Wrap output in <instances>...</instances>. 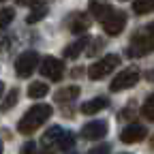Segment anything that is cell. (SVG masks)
I'll use <instances>...</instances> for the list:
<instances>
[{"label":"cell","instance_id":"ffe728a7","mask_svg":"<svg viewBox=\"0 0 154 154\" xmlns=\"http://www.w3.org/2000/svg\"><path fill=\"white\" fill-rule=\"evenodd\" d=\"M75 146V137H73V133H62V137L58 139V148H60L62 152L71 150Z\"/></svg>","mask_w":154,"mask_h":154},{"label":"cell","instance_id":"ba28073f","mask_svg":"<svg viewBox=\"0 0 154 154\" xmlns=\"http://www.w3.org/2000/svg\"><path fill=\"white\" fill-rule=\"evenodd\" d=\"M146 135H148L146 126H141V124H131V126H126V128L120 133V141H122V143H137V141H143V139H146Z\"/></svg>","mask_w":154,"mask_h":154},{"label":"cell","instance_id":"2e32d148","mask_svg":"<svg viewBox=\"0 0 154 154\" xmlns=\"http://www.w3.org/2000/svg\"><path fill=\"white\" fill-rule=\"evenodd\" d=\"M17 99H19V90H17V88L9 90V94L5 96L2 105H0V111H9V109H13V107H15V103H17Z\"/></svg>","mask_w":154,"mask_h":154},{"label":"cell","instance_id":"7402d4cb","mask_svg":"<svg viewBox=\"0 0 154 154\" xmlns=\"http://www.w3.org/2000/svg\"><path fill=\"white\" fill-rule=\"evenodd\" d=\"M13 17H15L13 9H0V28H7L13 22Z\"/></svg>","mask_w":154,"mask_h":154},{"label":"cell","instance_id":"ac0fdd59","mask_svg":"<svg viewBox=\"0 0 154 154\" xmlns=\"http://www.w3.org/2000/svg\"><path fill=\"white\" fill-rule=\"evenodd\" d=\"M45 15H47V7H45V5H38V7H34V9H32V13L26 17V22H28V24L41 22V19H43Z\"/></svg>","mask_w":154,"mask_h":154},{"label":"cell","instance_id":"52a82bcc","mask_svg":"<svg viewBox=\"0 0 154 154\" xmlns=\"http://www.w3.org/2000/svg\"><path fill=\"white\" fill-rule=\"evenodd\" d=\"M41 73L47 77V79H51V82H60L62 75H64V66H62V62L58 60V58L47 56L41 62Z\"/></svg>","mask_w":154,"mask_h":154},{"label":"cell","instance_id":"30bf717a","mask_svg":"<svg viewBox=\"0 0 154 154\" xmlns=\"http://www.w3.org/2000/svg\"><path fill=\"white\" fill-rule=\"evenodd\" d=\"M107 105H109V101L105 99V96H94L92 101H86V103L82 105V113H86V116H94V113L103 111Z\"/></svg>","mask_w":154,"mask_h":154},{"label":"cell","instance_id":"7a4b0ae2","mask_svg":"<svg viewBox=\"0 0 154 154\" xmlns=\"http://www.w3.org/2000/svg\"><path fill=\"white\" fill-rule=\"evenodd\" d=\"M150 51H154V22L148 24L146 28H141L131 38V45H128V56H133V58L148 56Z\"/></svg>","mask_w":154,"mask_h":154},{"label":"cell","instance_id":"8992f818","mask_svg":"<svg viewBox=\"0 0 154 154\" xmlns=\"http://www.w3.org/2000/svg\"><path fill=\"white\" fill-rule=\"evenodd\" d=\"M101 24H103V28H105V32H107L109 36H118V34L124 30V26H126V13H122V11H111Z\"/></svg>","mask_w":154,"mask_h":154},{"label":"cell","instance_id":"5bb4252c","mask_svg":"<svg viewBox=\"0 0 154 154\" xmlns=\"http://www.w3.org/2000/svg\"><path fill=\"white\" fill-rule=\"evenodd\" d=\"M88 26H90V19H88L86 15H75V17L71 19V24H69L71 32H84Z\"/></svg>","mask_w":154,"mask_h":154},{"label":"cell","instance_id":"83f0119b","mask_svg":"<svg viewBox=\"0 0 154 154\" xmlns=\"http://www.w3.org/2000/svg\"><path fill=\"white\" fill-rule=\"evenodd\" d=\"M2 90H5V86H2V82H0V94H2Z\"/></svg>","mask_w":154,"mask_h":154},{"label":"cell","instance_id":"4fadbf2b","mask_svg":"<svg viewBox=\"0 0 154 154\" xmlns=\"http://www.w3.org/2000/svg\"><path fill=\"white\" fill-rule=\"evenodd\" d=\"M47 92H49V88L43 82H34V84L28 86V96H30V99H43Z\"/></svg>","mask_w":154,"mask_h":154},{"label":"cell","instance_id":"9a60e30c","mask_svg":"<svg viewBox=\"0 0 154 154\" xmlns=\"http://www.w3.org/2000/svg\"><path fill=\"white\" fill-rule=\"evenodd\" d=\"M133 11L137 15H146L154 11V0H135L133 2Z\"/></svg>","mask_w":154,"mask_h":154},{"label":"cell","instance_id":"d6986e66","mask_svg":"<svg viewBox=\"0 0 154 154\" xmlns=\"http://www.w3.org/2000/svg\"><path fill=\"white\" fill-rule=\"evenodd\" d=\"M113 9L109 7V5H99V2H92V13L96 15V19H99V22H103V19L111 13Z\"/></svg>","mask_w":154,"mask_h":154},{"label":"cell","instance_id":"d4e9b609","mask_svg":"<svg viewBox=\"0 0 154 154\" xmlns=\"http://www.w3.org/2000/svg\"><path fill=\"white\" fill-rule=\"evenodd\" d=\"M101 45H103V41H101V38H96V41L92 43V47L88 49V56H94L96 51H99V49H101Z\"/></svg>","mask_w":154,"mask_h":154},{"label":"cell","instance_id":"603a6c76","mask_svg":"<svg viewBox=\"0 0 154 154\" xmlns=\"http://www.w3.org/2000/svg\"><path fill=\"white\" fill-rule=\"evenodd\" d=\"M19 154H36V143L34 141H26L19 150Z\"/></svg>","mask_w":154,"mask_h":154},{"label":"cell","instance_id":"3957f363","mask_svg":"<svg viewBox=\"0 0 154 154\" xmlns=\"http://www.w3.org/2000/svg\"><path fill=\"white\" fill-rule=\"evenodd\" d=\"M116 66H120V56L109 54V56L103 58V60L94 62V64L88 69V77H90V79H103V77H107Z\"/></svg>","mask_w":154,"mask_h":154},{"label":"cell","instance_id":"cb8c5ba5","mask_svg":"<svg viewBox=\"0 0 154 154\" xmlns=\"http://www.w3.org/2000/svg\"><path fill=\"white\" fill-rule=\"evenodd\" d=\"M109 143H101V146H96V148H92L88 154H109Z\"/></svg>","mask_w":154,"mask_h":154},{"label":"cell","instance_id":"e0dca14e","mask_svg":"<svg viewBox=\"0 0 154 154\" xmlns=\"http://www.w3.org/2000/svg\"><path fill=\"white\" fill-rule=\"evenodd\" d=\"M62 128L60 126H51L45 135H43V146H49V143H58V139L62 137Z\"/></svg>","mask_w":154,"mask_h":154},{"label":"cell","instance_id":"d6a6232c","mask_svg":"<svg viewBox=\"0 0 154 154\" xmlns=\"http://www.w3.org/2000/svg\"><path fill=\"white\" fill-rule=\"evenodd\" d=\"M122 2H126V0H122Z\"/></svg>","mask_w":154,"mask_h":154},{"label":"cell","instance_id":"f546056e","mask_svg":"<svg viewBox=\"0 0 154 154\" xmlns=\"http://www.w3.org/2000/svg\"><path fill=\"white\" fill-rule=\"evenodd\" d=\"M0 154H2V143H0Z\"/></svg>","mask_w":154,"mask_h":154},{"label":"cell","instance_id":"5b68a950","mask_svg":"<svg viewBox=\"0 0 154 154\" xmlns=\"http://www.w3.org/2000/svg\"><path fill=\"white\" fill-rule=\"evenodd\" d=\"M137 82H139V71H137V69H126V71H122L120 75L113 77V82L109 84V90H111V92L128 90V88H133Z\"/></svg>","mask_w":154,"mask_h":154},{"label":"cell","instance_id":"9c48e42d","mask_svg":"<svg viewBox=\"0 0 154 154\" xmlns=\"http://www.w3.org/2000/svg\"><path fill=\"white\" fill-rule=\"evenodd\" d=\"M107 122H103V120H94V122H88V124H84V128H82V137L84 139H101L103 135H107Z\"/></svg>","mask_w":154,"mask_h":154},{"label":"cell","instance_id":"277c9868","mask_svg":"<svg viewBox=\"0 0 154 154\" xmlns=\"http://www.w3.org/2000/svg\"><path fill=\"white\" fill-rule=\"evenodd\" d=\"M38 64V54L36 51H24L15 60V75L17 77H30Z\"/></svg>","mask_w":154,"mask_h":154},{"label":"cell","instance_id":"1f68e13d","mask_svg":"<svg viewBox=\"0 0 154 154\" xmlns=\"http://www.w3.org/2000/svg\"><path fill=\"white\" fill-rule=\"evenodd\" d=\"M122 154H131V152H122Z\"/></svg>","mask_w":154,"mask_h":154},{"label":"cell","instance_id":"484cf974","mask_svg":"<svg viewBox=\"0 0 154 154\" xmlns=\"http://www.w3.org/2000/svg\"><path fill=\"white\" fill-rule=\"evenodd\" d=\"M38 0H17V5H36Z\"/></svg>","mask_w":154,"mask_h":154},{"label":"cell","instance_id":"7c38bea8","mask_svg":"<svg viewBox=\"0 0 154 154\" xmlns=\"http://www.w3.org/2000/svg\"><path fill=\"white\" fill-rule=\"evenodd\" d=\"M75 96H79V88H77V86H69V88H62V90L56 92V101L66 103V101H73Z\"/></svg>","mask_w":154,"mask_h":154},{"label":"cell","instance_id":"4dcf8cb0","mask_svg":"<svg viewBox=\"0 0 154 154\" xmlns=\"http://www.w3.org/2000/svg\"><path fill=\"white\" fill-rule=\"evenodd\" d=\"M152 146H154V137H152Z\"/></svg>","mask_w":154,"mask_h":154},{"label":"cell","instance_id":"4316f807","mask_svg":"<svg viewBox=\"0 0 154 154\" xmlns=\"http://www.w3.org/2000/svg\"><path fill=\"white\" fill-rule=\"evenodd\" d=\"M7 45H9L7 38H0V49H7Z\"/></svg>","mask_w":154,"mask_h":154},{"label":"cell","instance_id":"44dd1931","mask_svg":"<svg viewBox=\"0 0 154 154\" xmlns=\"http://www.w3.org/2000/svg\"><path fill=\"white\" fill-rule=\"evenodd\" d=\"M141 113H143V118H148V120H152V122H154V92L148 96V101L143 103Z\"/></svg>","mask_w":154,"mask_h":154},{"label":"cell","instance_id":"8fae6325","mask_svg":"<svg viewBox=\"0 0 154 154\" xmlns=\"http://www.w3.org/2000/svg\"><path fill=\"white\" fill-rule=\"evenodd\" d=\"M86 47H88V38H79V41L71 43V45H69V47L64 49V56L73 60V58H77V56L82 54V49H86Z\"/></svg>","mask_w":154,"mask_h":154},{"label":"cell","instance_id":"f1b7e54d","mask_svg":"<svg viewBox=\"0 0 154 154\" xmlns=\"http://www.w3.org/2000/svg\"><path fill=\"white\" fill-rule=\"evenodd\" d=\"M36 154H38V152H36ZM41 154H54V152H41Z\"/></svg>","mask_w":154,"mask_h":154},{"label":"cell","instance_id":"6da1fadb","mask_svg":"<svg viewBox=\"0 0 154 154\" xmlns=\"http://www.w3.org/2000/svg\"><path fill=\"white\" fill-rule=\"evenodd\" d=\"M47 118H51V105L38 103V105L30 107L24 113V118L19 120V124H17V131L22 133V135H30V133H34L38 126H41V124H45Z\"/></svg>","mask_w":154,"mask_h":154}]
</instances>
